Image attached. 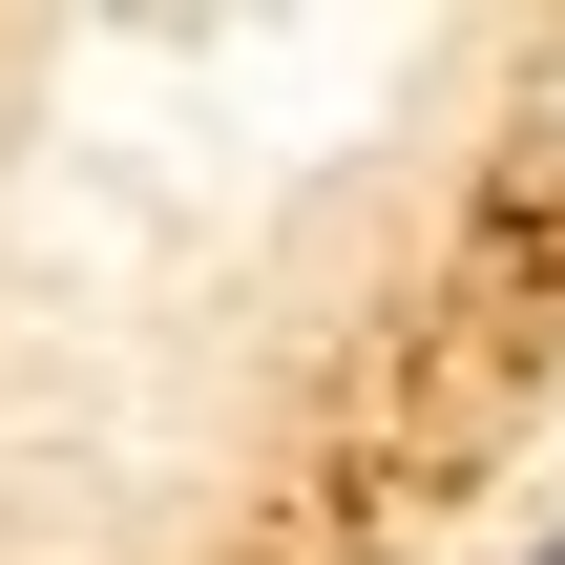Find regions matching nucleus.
<instances>
[{
    "instance_id": "obj_1",
    "label": "nucleus",
    "mask_w": 565,
    "mask_h": 565,
    "mask_svg": "<svg viewBox=\"0 0 565 565\" xmlns=\"http://www.w3.org/2000/svg\"><path fill=\"white\" fill-rule=\"evenodd\" d=\"M524 565H565V524H545V545H524Z\"/></svg>"
}]
</instances>
